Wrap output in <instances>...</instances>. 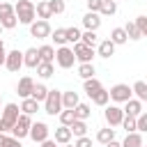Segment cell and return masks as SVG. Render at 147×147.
Returning <instances> with one entry per match:
<instances>
[{
    "label": "cell",
    "instance_id": "obj_1",
    "mask_svg": "<svg viewBox=\"0 0 147 147\" xmlns=\"http://www.w3.org/2000/svg\"><path fill=\"white\" fill-rule=\"evenodd\" d=\"M14 14H16L18 23H23V25L34 23V16H37V11H34V2H30V0H18V2L14 5Z\"/></svg>",
    "mask_w": 147,
    "mask_h": 147
},
{
    "label": "cell",
    "instance_id": "obj_2",
    "mask_svg": "<svg viewBox=\"0 0 147 147\" xmlns=\"http://www.w3.org/2000/svg\"><path fill=\"white\" fill-rule=\"evenodd\" d=\"M44 110L48 115H60L62 113V92L60 90H48V96L44 101Z\"/></svg>",
    "mask_w": 147,
    "mask_h": 147
},
{
    "label": "cell",
    "instance_id": "obj_3",
    "mask_svg": "<svg viewBox=\"0 0 147 147\" xmlns=\"http://www.w3.org/2000/svg\"><path fill=\"white\" fill-rule=\"evenodd\" d=\"M18 110H21V108H18L16 103H7V106L2 108V117H0V122H2V131H11V129H14L18 115H21Z\"/></svg>",
    "mask_w": 147,
    "mask_h": 147
},
{
    "label": "cell",
    "instance_id": "obj_4",
    "mask_svg": "<svg viewBox=\"0 0 147 147\" xmlns=\"http://www.w3.org/2000/svg\"><path fill=\"white\" fill-rule=\"evenodd\" d=\"M16 23H18V18L14 14V5L0 2V25H2V30H11V28H16Z\"/></svg>",
    "mask_w": 147,
    "mask_h": 147
},
{
    "label": "cell",
    "instance_id": "obj_5",
    "mask_svg": "<svg viewBox=\"0 0 147 147\" xmlns=\"http://www.w3.org/2000/svg\"><path fill=\"white\" fill-rule=\"evenodd\" d=\"M108 94H110V99H113L115 103H126L129 99H133V90H131L129 85H124V83L113 85V87L108 90Z\"/></svg>",
    "mask_w": 147,
    "mask_h": 147
},
{
    "label": "cell",
    "instance_id": "obj_6",
    "mask_svg": "<svg viewBox=\"0 0 147 147\" xmlns=\"http://www.w3.org/2000/svg\"><path fill=\"white\" fill-rule=\"evenodd\" d=\"M55 62H57V67H62V69H71L74 62H76L74 48H69V46H60V48L55 51Z\"/></svg>",
    "mask_w": 147,
    "mask_h": 147
},
{
    "label": "cell",
    "instance_id": "obj_7",
    "mask_svg": "<svg viewBox=\"0 0 147 147\" xmlns=\"http://www.w3.org/2000/svg\"><path fill=\"white\" fill-rule=\"evenodd\" d=\"M30 126H32V119H30V115H18V119H16V124H14V129H11V138H16V140H21V138H25V136H30Z\"/></svg>",
    "mask_w": 147,
    "mask_h": 147
},
{
    "label": "cell",
    "instance_id": "obj_8",
    "mask_svg": "<svg viewBox=\"0 0 147 147\" xmlns=\"http://www.w3.org/2000/svg\"><path fill=\"white\" fill-rule=\"evenodd\" d=\"M103 117H106L108 126H119V124H122V119H124V110H122L119 106H106Z\"/></svg>",
    "mask_w": 147,
    "mask_h": 147
},
{
    "label": "cell",
    "instance_id": "obj_9",
    "mask_svg": "<svg viewBox=\"0 0 147 147\" xmlns=\"http://www.w3.org/2000/svg\"><path fill=\"white\" fill-rule=\"evenodd\" d=\"M48 131H51V129H48L46 122H34V124L30 126V138L41 145L44 140H48Z\"/></svg>",
    "mask_w": 147,
    "mask_h": 147
},
{
    "label": "cell",
    "instance_id": "obj_10",
    "mask_svg": "<svg viewBox=\"0 0 147 147\" xmlns=\"http://www.w3.org/2000/svg\"><path fill=\"white\" fill-rule=\"evenodd\" d=\"M51 32L53 30H51V23L48 21H34V23H30V34L37 37V39H46Z\"/></svg>",
    "mask_w": 147,
    "mask_h": 147
},
{
    "label": "cell",
    "instance_id": "obj_11",
    "mask_svg": "<svg viewBox=\"0 0 147 147\" xmlns=\"http://www.w3.org/2000/svg\"><path fill=\"white\" fill-rule=\"evenodd\" d=\"M74 55H76V60L80 62V64H85V62H92V57H94V48H90V46H85V44H74Z\"/></svg>",
    "mask_w": 147,
    "mask_h": 147
},
{
    "label": "cell",
    "instance_id": "obj_12",
    "mask_svg": "<svg viewBox=\"0 0 147 147\" xmlns=\"http://www.w3.org/2000/svg\"><path fill=\"white\" fill-rule=\"evenodd\" d=\"M5 67L11 71V74H16L21 67H23V53L16 48V51H9L7 53V60H5Z\"/></svg>",
    "mask_w": 147,
    "mask_h": 147
},
{
    "label": "cell",
    "instance_id": "obj_13",
    "mask_svg": "<svg viewBox=\"0 0 147 147\" xmlns=\"http://www.w3.org/2000/svg\"><path fill=\"white\" fill-rule=\"evenodd\" d=\"M32 90H34V80H32L30 76H23V78L18 80V85H16V94H18L21 99H28V96L32 94Z\"/></svg>",
    "mask_w": 147,
    "mask_h": 147
},
{
    "label": "cell",
    "instance_id": "obj_14",
    "mask_svg": "<svg viewBox=\"0 0 147 147\" xmlns=\"http://www.w3.org/2000/svg\"><path fill=\"white\" fill-rule=\"evenodd\" d=\"M83 25H85V30H92V32H96V30L101 28V14L87 11V14L83 16Z\"/></svg>",
    "mask_w": 147,
    "mask_h": 147
},
{
    "label": "cell",
    "instance_id": "obj_15",
    "mask_svg": "<svg viewBox=\"0 0 147 147\" xmlns=\"http://www.w3.org/2000/svg\"><path fill=\"white\" fill-rule=\"evenodd\" d=\"M78 103H80L78 101V92H74V90L62 92V110H74Z\"/></svg>",
    "mask_w": 147,
    "mask_h": 147
},
{
    "label": "cell",
    "instance_id": "obj_16",
    "mask_svg": "<svg viewBox=\"0 0 147 147\" xmlns=\"http://www.w3.org/2000/svg\"><path fill=\"white\" fill-rule=\"evenodd\" d=\"M39 53H37V48H28L25 53H23V64L25 67H30V69H37L39 67Z\"/></svg>",
    "mask_w": 147,
    "mask_h": 147
},
{
    "label": "cell",
    "instance_id": "obj_17",
    "mask_svg": "<svg viewBox=\"0 0 147 147\" xmlns=\"http://www.w3.org/2000/svg\"><path fill=\"white\" fill-rule=\"evenodd\" d=\"M124 115H131V117H138L140 113H142V101H138V99H129L126 103H124Z\"/></svg>",
    "mask_w": 147,
    "mask_h": 147
},
{
    "label": "cell",
    "instance_id": "obj_18",
    "mask_svg": "<svg viewBox=\"0 0 147 147\" xmlns=\"http://www.w3.org/2000/svg\"><path fill=\"white\" fill-rule=\"evenodd\" d=\"M57 145H69V140H71V129L69 126H60V129H55V138H53Z\"/></svg>",
    "mask_w": 147,
    "mask_h": 147
},
{
    "label": "cell",
    "instance_id": "obj_19",
    "mask_svg": "<svg viewBox=\"0 0 147 147\" xmlns=\"http://www.w3.org/2000/svg\"><path fill=\"white\" fill-rule=\"evenodd\" d=\"M37 53H39V60H41V62H53V60H55V48H53V46H48V44L39 46V48H37Z\"/></svg>",
    "mask_w": 147,
    "mask_h": 147
},
{
    "label": "cell",
    "instance_id": "obj_20",
    "mask_svg": "<svg viewBox=\"0 0 147 147\" xmlns=\"http://www.w3.org/2000/svg\"><path fill=\"white\" fill-rule=\"evenodd\" d=\"M34 11H37L39 21H48V18L53 16V14H51V7H48V0H41V2H37Z\"/></svg>",
    "mask_w": 147,
    "mask_h": 147
},
{
    "label": "cell",
    "instance_id": "obj_21",
    "mask_svg": "<svg viewBox=\"0 0 147 147\" xmlns=\"http://www.w3.org/2000/svg\"><path fill=\"white\" fill-rule=\"evenodd\" d=\"M110 41H113L115 46H119V44H126V41H129V37H126L124 28H113V30H110Z\"/></svg>",
    "mask_w": 147,
    "mask_h": 147
},
{
    "label": "cell",
    "instance_id": "obj_22",
    "mask_svg": "<svg viewBox=\"0 0 147 147\" xmlns=\"http://www.w3.org/2000/svg\"><path fill=\"white\" fill-rule=\"evenodd\" d=\"M83 90L87 92V96H92V94H96L99 90H103V85H101V80H96V78H87V80L83 83Z\"/></svg>",
    "mask_w": 147,
    "mask_h": 147
},
{
    "label": "cell",
    "instance_id": "obj_23",
    "mask_svg": "<svg viewBox=\"0 0 147 147\" xmlns=\"http://www.w3.org/2000/svg\"><path fill=\"white\" fill-rule=\"evenodd\" d=\"M96 140H99L101 145H108L110 140H115V129H113V126H108V129H99V131H96Z\"/></svg>",
    "mask_w": 147,
    "mask_h": 147
},
{
    "label": "cell",
    "instance_id": "obj_24",
    "mask_svg": "<svg viewBox=\"0 0 147 147\" xmlns=\"http://www.w3.org/2000/svg\"><path fill=\"white\" fill-rule=\"evenodd\" d=\"M131 90H133V94L138 96V101H147V83H145V80H136V83L131 85Z\"/></svg>",
    "mask_w": 147,
    "mask_h": 147
},
{
    "label": "cell",
    "instance_id": "obj_25",
    "mask_svg": "<svg viewBox=\"0 0 147 147\" xmlns=\"http://www.w3.org/2000/svg\"><path fill=\"white\" fill-rule=\"evenodd\" d=\"M122 147H142V136H140L138 131H133V133H126V138H124Z\"/></svg>",
    "mask_w": 147,
    "mask_h": 147
},
{
    "label": "cell",
    "instance_id": "obj_26",
    "mask_svg": "<svg viewBox=\"0 0 147 147\" xmlns=\"http://www.w3.org/2000/svg\"><path fill=\"white\" fill-rule=\"evenodd\" d=\"M80 44H85V46L94 48V46L99 44V34H96V32H92V30H85V32L80 34Z\"/></svg>",
    "mask_w": 147,
    "mask_h": 147
},
{
    "label": "cell",
    "instance_id": "obj_27",
    "mask_svg": "<svg viewBox=\"0 0 147 147\" xmlns=\"http://www.w3.org/2000/svg\"><path fill=\"white\" fill-rule=\"evenodd\" d=\"M94 74H96V69H94V64H92V62L78 64V76H80L83 80H87V78H94Z\"/></svg>",
    "mask_w": 147,
    "mask_h": 147
},
{
    "label": "cell",
    "instance_id": "obj_28",
    "mask_svg": "<svg viewBox=\"0 0 147 147\" xmlns=\"http://www.w3.org/2000/svg\"><path fill=\"white\" fill-rule=\"evenodd\" d=\"M37 103L39 101H46V96H48V87L46 85H41V83H34V90H32V94H30Z\"/></svg>",
    "mask_w": 147,
    "mask_h": 147
},
{
    "label": "cell",
    "instance_id": "obj_29",
    "mask_svg": "<svg viewBox=\"0 0 147 147\" xmlns=\"http://www.w3.org/2000/svg\"><path fill=\"white\" fill-rule=\"evenodd\" d=\"M21 110H23V115H34V113L39 110V103H37L32 96H28V99H23V103H21Z\"/></svg>",
    "mask_w": 147,
    "mask_h": 147
},
{
    "label": "cell",
    "instance_id": "obj_30",
    "mask_svg": "<svg viewBox=\"0 0 147 147\" xmlns=\"http://www.w3.org/2000/svg\"><path fill=\"white\" fill-rule=\"evenodd\" d=\"M113 53H115V44H113L110 39L99 41V55H101V57H110Z\"/></svg>",
    "mask_w": 147,
    "mask_h": 147
},
{
    "label": "cell",
    "instance_id": "obj_31",
    "mask_svg": "<svg viewBox=\"0 0 147 147\" xmlns=\"http://www.w3.org/2000/svg\"><path fill=\"white\" fill-rule=\"evenodd\" d=\"M90 99H92V103H96V106H108L110 94H108V90H99V92H96V94H92Z\"/></svg>",
    "mask_w": 147,
    "mask_h": 147
},
{
    "label": "cell",
    "instance_id": "obj_32",
    "mask_svg": "<svg viewBox=\"0 0 147 147\" xmlns=\"http://www.w3.org/2000/svg\"><path fill=\"white\" fill-rule=\"evenodd\" d=\"M69 129H71V136H76V138H83V136L87 133V124H85L83 119H76Z\"/></svg>",
    "mask_w": 147,
    "mask_h": 147
},
{
    "label": "cell",
    "instance_id": "obj_33",
    "mask_svg": "<svg viewBox=\"0 0 147 147\" xmlns=\"http://www.w3.org/2000/svg\"><path fill=\"white\" fill-rule=\"evenodd\" d=\"M115 11H117V2H115V0H103V2H101V11H99V14L113 16Z\"/></svg>",
    "mask_w": 147,
    "mask_h": 147
},
{
    "label": "cell",
    "instance_id": "obj_34",
    "mask_svg": "<svg viewBox=\"0 0 147 147\" xmlns=\"http://www.w3.org/2000/svg\"><path fill=\"white\" fill-rule=\"evenodd\" d=\"M124 32H126V37H129V39H133V41L142 39V34H140V30H138V25H136V23H126V25H124Z\"/></svg>",
    "mask_w": 147,
    "mask_h": 147
},
{
    "label": "cell",
    "instance_id": "obj_35",
    "mask_svg": "<svg viewBox=\"0 0 147 147\" xmlns=\"http://www.w3.org/2000/svg\"><path fill=\"white\" fill-rule=\"evenodd\" d=\"M51 34H53V41H55L57 46H64V44H67V28H55Z\"/></svg>",
    "mask_w": 147,
    "mask_h": 147
},
{
    "label": "cell",
    "instance_id": "obj_36",
    "mask_svg": "<svg viewBox=\"0 0 147 147\" xmlns=\"http://www.w3.org/2000/svg\"><path fill=\"white\" fill-rule=\"evenodd\" d=\"M37 74H39L41 78H51V76H53V62H39Z\"/></svg>",
    "mask_w": 147,
    "mask_h": 147
},
{
    "label": "cell",
    "instance_id": "obj_37",
    "mask_svg": "<svg viewBox=\"0 0 147 147\" xmlns=\"http://www.w3.org/2000/svg\"><path fill=\"white\" fill-rule=\"evenodd\" d=\"M74 113H76V119H83V122H85V119L90 117V113H92V110H90V106H87V103H78V106L74 108Z\"/></svg>",
    "mask_w": 147,
    "mask_h": 147
},
{
    "label": "cell",
    "instance_id": "obj_38",
    "mask_svg": "<svg viewBox=\"0 0 147 147\" xmlns=\"http://www.w3.org/2000/svg\"><path fill=\"white\" fill-rule=\"evenodd\" d=\"M60 122H62V126H71L76 122V113L74 110H62L60 113Z\"/></svg>",
    "mask_w": 147,
    "mask_h": 147
},
{
    "label": "cell",
    "instance_id": "obj_39",
    "mask_svg": "<svg viewBox=\"0 0 147 147\" xmlns=\"http://www.w3.org/2000/svg\"><path fill=\"white\" fill-rule=\"evenodd\" d=\"M80 30L76 28V25H71V28H67V41H71V44H78L80 41Z\"/></svg>",
    "mask_w": 147,
    "mask_h": 147
},
{
    "label": "cell",
    "instance_id": "obj_40",
    "mask_svg": "<svg viewBox=\"0 0 147 147\" xmlns=\"http://www.w3.org/2000/svg\"><path fill=\"white\" fill-rule=\"evenodd\" d=\"M136 131H140V133H147V113L142 110L138 117H136Z\"/></svg>",
    "mask_w": 147,
    "mask_h": 147
},
{
    "label": "cell",
    "instance_id": "obj_41",
    "mask_svg": "<svg viewBox=\"0 0 147 147\" xmlns=\"http://www.w3.org/2000/svg\"><path fill=\"white\" fill-rule=\"evenodd\" d=\"M122 126L126 129V133H133V131H136V117H131V115H124V119H122Z\"/></svg>",
    "mask_w": 147,
    "mask_h": 147
},
{
    "label": "cell",
    "instance_id": "obj_42",
    "mask_svg": "<svg viewBox=\"0 0 147 147\" xmlns=\"http://www.w3.org/2000/svg\"><path fill=\"white\" fill-rule=\"evenodd\" d=\"M51 14H62L64 11V0H48Z\"/></svg>",
    "mask_w": 147,
    "mask_h": 147
},
{
    "label": "cell",
    "instance_id": "obj_43",
    "mask_svg": "<svg viewBox=\"0 0 147 147\" xmlns=\"http://www.w3.org/2000/svg\"><path fill=\"white\" fill-rule=\"evenodd\" d=\"M136 25H138V30H140V34L142 37H147V16H138L136 21H133Z\"/></svg>",
    "mask_w": 147,
    "mask_h": 147
},
{
    "label": "cell",
    "instance_id": "obj_44",
    "mask_svg": "<svg viewBox=\"0 0 147 147\" xmlns=\"http://www.w3.org/2000/svg\"><path fill=\"white\" fill-rule=\"evenodd\" d=\"M101 2H103V0H87V11L99 14V11H101Z\"/></svg>",
    "mask_w": 147,
    "mask_h": 147
},
{
    "label": "cell",
    "instance_id": "obj_45",
    "mask_svg": "<svg viewBox=\"0 0 147 147\" xmlns=\"http://www.w3.org/2000/svg\"><path fill=\"white\" fill-rule=\"evenodd\" d=\"M74 147H92V138L83 136V138H78V140L74 142Z\"/></svg>",
    "mask_w": 147,
    "mask_h": 147
},
{
    "label": "cell",
    "instance_id": "obj_46",
    "mask_svg": "<svg viewBox=\"0 0 147 147\" xmlns=\"http://www.w3.org/2000/svg\"><path fill=\"white\" fill-rule=\"evenodd\" d=\"M2 147H23V145H21V140H16V138H9V136H7V140H5V145H2Z\"/></svg>",
    "mask_w": 147,
    "mask_h": 147
},
{
    "label": "cell",
    "instance_id": "obj_47",
    "mask_svg": "<svg viewBox=\"0 0 147 147\" xmlns=\"http://www.w3.org/2000/svg\"><path fill=\"white\" fill-rule=\"evenodd\" d=\"M41 147H57V142L48 138V140H44V142H41Z\"/></svg>",
    "mask_w": 147,
    "mask_h": 147
},
{
    "label": "cell",
    "instance_id": "obj_48",
    "mask_svg": "<svg viewBox=\"0 0 147 147\" xmlns=\"http://www.w3.org/2000/svg\"><path fill=\"white\" fill-rule=\"evenodd\" d=\"M5 60H7V51H0V67L5 64Z\"/></svg>",
    "mask_w": 147,
    "mask_h": 147
},
{
    "label": "cell",
    "instance_id": "obj_49",
    "mask_svg": "<svg viewBox=\"0 0 147 147\" xmlns=\"http://www.w3.org/2000/svg\"><path fill=\"white\" fill-rule=\"evenodd\" d=\"M106 147H122V142H117V140H110Z\"/></svg>",
    "mask_w": 147,
    "mask_h": 147
},
{
    "label": "cell",
    "instance_id": "obj_50",
    "mask_svg": "<svg viewBox=\"0 0 147 147\" xmlns=\"http://www.w3.org/2000/svg\"><path fill=\"white\" fill-rule=\"evenodd\" d=\"M5 140H7V136H5V133H0V147L5 145Z\"/></svg>",
    "mask_w": 147,
    "mask_h": 147
},
{
    "label": "cell",
    "instance_id": "obj_51",
    "mask_svg": "<svg viewBox=\"0 0 147 147\" xmlns=\"http://www.w3.org/2000/svg\"><path fill=\"white\" fill-rule=\"evenodd\" d=\"M0 51H5V41L2 39H0Z\"/></svg>",
    "mask_w": 147,
    "mask_h": 147
},
{
    "label": "cell",
    "instance_id": "obj_52",
    "mask_svg": "<svg viewBox=\"0 0 147 147\" xmlns=\"http://www.w3.org/2000/svg\"><path fill=\"white\" fill-rule=\"evenodd\" d=\"M0 133H5V131H2V122H0Z\"/></svg>",
    "mask_w": 147,
    "mask_h": 147
},
{
    "label": "cell",
    "instance_id": "obj_53",
    "mask_svg": "<svg viewBox=\"0 0 147 147\" xmlns=\"http://www.w3.org/2000/svg\"><path fill=\"white\" fill-rule=\"evenodd\" d=\"M62 147H74V145H62Z\"/></svg>",
    "mask_w": 147,
    "mask_h": 147
},
{
    "label": "cell",
    "instance_id": "obj_54",
    "mask_svg": "<svg viewBox=\"0 0 147 147\" xmlns=\"http://www.w3.org/2000/svg\"><path fill=\"white\" fill-rule=\"evenodd\" d=\"M0 106H2V96H0Z\"/></svg>",
    "mask_w": 147,
    "mask_h": 147
},
{
    "label": "cell",
    "instance_id": "obj_55",
    "mask_svg": "<svg viewBox=\"0 0 147 147\" xmlns=\"http://www.w3.org/2000/svg\"><path fill=\"white\" fill-rule=\"evenodd\" d=\"M0 32H2V25H0Z\"/></svg>",
    "mask_w": 147,
    "mask_h": 147
},
{
    "label": "cell",
    "instance_id": "obj_56",
    "mask_svg": "<svg viewBox=\"0 0 147 147\" xmlns=\"http://www.w3.org/2000/svg\"><path fill=\"white\" fill-rule=\"evenodd\" d=\"M142 147H145V145H142Z\"/></svg>",
    "mask_w": 147,
    "mask_h": 147
},
{
    "label": "cell",
    "instance_id": "obj_57",
    "mask_svg": "<svg viewBox=\"0 0 147 147\" xmlns=\"http://www.w3.org/2000/svg\"><path fill=\"white\" fill-rule=\"evenodd\" d=\"M30 2H32V0H30Z\"/></svg>",
    "mask_w": 147,
    "mask_h": 147
}]
</instances>
